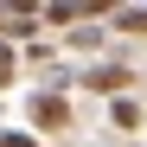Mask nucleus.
<instances>
[{
  "instance_id": "obj_1",
  "label": "nucleus",
  "mask_w": 147,
  "mask_h": 147,
  "mask_svg": "<svg viewBox=\"0 0 147 147\" xmlns=\"http://www.w3.org/2000/svg\"><path fill=\"white\" fill-rule=\"evenodd\" d=\"M26 115H32V128H45V134L70 128V102H64V96H32V102H26Z\"/></svg>"
},
{
  "instance_id": "obj_2",
  "label": "nucleus",
  "mask_w": 147,
  "mask_h": 147,
  "mask_svg": "<svg viewBox=\"0 0 147 147\" xmlns=\"http://www.w3.org/2000/svg\"><path fill=\"white\" fill-rule=\"evenodd\" d=\"M83 83H90L96 96H121V90H128V70H121V64H96Z\"/></svg>"
},
{
  "instance_id": "obj_3",
  "label": "nucleus",
  "mask_w": 147,
  "mask_h": 147,
  "mask_svg": "<svg viewBox=\"0 0 147 147\" xmlns=\"http://www.w3.org/2000/svg\"><path fill=\"white\" fill-rule=\"evenodd\" d=\"M115 32H147V7H121L115 13Z\"/></svg>"
},
{
  "instance_id": "obj_4",
  "label": "nucleus",
  "mask_w": 147,
  "mask_h": 147,
  "mask_svg": "<svg viewBox=\"0 0 147 147\" xmlns=\"http://www.w3.org/2000/svg\"><path fill=\"white\" fill-rule=\"evenodd\" d=\"M0 83H13V51L0 45Z\"/></svg>"
},
{
  "instance_id": "obj_5",
  "label": "nucleus",
  "mask_w": 147,
  "mask_h": 147,
  "mask_svg": "<svg viewBox=\"0 0 147 147\" xmlns=\"http://www.w3.org/2000/svg\"><path fill=\"white\" fill-rule=\"evenodd\" d=\"M0 147H38L32 134H0Z\"/></svg>"
}]
</instances>
